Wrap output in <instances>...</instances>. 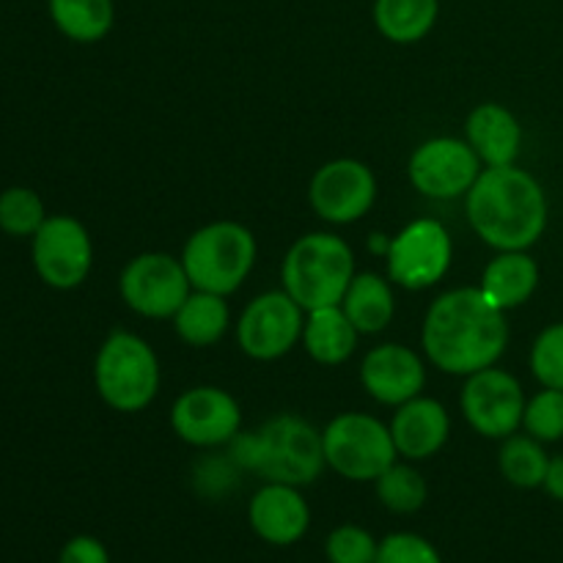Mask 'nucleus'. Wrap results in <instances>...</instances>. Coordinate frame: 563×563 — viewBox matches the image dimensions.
Here are the masks:
<instances>
[{
  "label": "nucleus",
  "mask_w": 563,
  "mask_h": 563,
  "mask_svg": "<svg viewBox=\"0 0 563 563\" xmlns=\"http://www.w3.org/2000/svg\"><path fill=\"white\" fill-rule=\"evenodd\" d=\"M429 363L451 377H471L498 366L509 346V322L478 286L443 291L429 306L421 328Z\"/></svg>",
  "instance_id": "nucleus-1"
},
{
  "label": "nucleus",
  "mask_w": 563,
  "mask_h": 563,
  "mask_svg": "<svg viewBox=\"0 0 563 563\" xmlns=\"http://www.w3.org/2000/svg\"><path fill=\"white\" fill-rule=\"evenodd\" d=\"M465 214L493 251H531L548 231L550 201L531 170L500 165L478 174L465 196Z\"/></svg>",
  "instance_id": "nucleus-2"
},
{
  "label": "nucleus",
  "mask_w": 563,
  "mask_h": 563,
  "mask_svg": "<svg viewBox=\"0 0 563 563\" xmlns=\"http://www.w3.org/2000/svg\"><path fill=\"white\" fill-rule=\"evenodd\" d=\"M225 449L240 471L300 489L311 487L328 467L322 432L295 412H280L253 432H240Z\"/></svg>",
  "instance_id": "nucleus-3"
},
{
  "label": "nucleus",
  "mask_w": 563,
  "mask_h": 563,
  "mask_svg": "<svg viewBox=\"0 0 563 563\" xmlns=\"http://www.w3.org/2000/svg\"><path fill=\"white\" fill-rule=\"evenodd\" d=\"M355 273V253L344 236L311 231L286 253L280 284L302 311H313V308L341 306Z\"/></svg>",
  "instance_id": "nucleus-4"
},
{
  "label": "nucleus",
  "mask_w": 563,
  "mask_h": 563,
  "mask_svg": "<svg viewBox=\"0 0 563 563\" xmlns=\"http://www.w3.org/2000/svg\"><path fill=\"white\" fill-rule=\"evenodd\" d=\"M256 256L258 242L247 225L236 220H214L187 236L179 258L192 289L229 297L245 284Z\"/></svg>",
  "instance_id": "nucleus-5"
},
{
  "label": "nucleus",
  "mask_w": 563,
  "mask_h": 563,
  "mask_svg": "<svg viewBox=\"0 0 563 563\" xmlns=\"http://www.w3.org/2000/svg\"><path fill=\"white\" fill-rule=\"evenodd\" d=\"M159 361L146 339L130 330H113L93 357V385L110 410L141 412L159 394Z\"/></svg>",
  "instance_id": "nucleus-6"
},
{
  "label": "nucleus",
  "mask_w": 563,
  "mask_h": 563,
  "mask_svg": "<svg viewBox=\"0 0 563 563\" xmlns=\"http://www.w3.org/2000/svg\"><path fill=\"white\" fill-rule=\"evenodd\" d=\"M322 449L330 471L355 484L377 482L379 473L399 460L390 427L368 412H339L330 418L322 429Z\"/></svg>",
  "instance_id": "nucleus-7"
},
{
  "label": "nucleus",
  "mask_w": 563,
  "mask_h": 563,
  "mask_svg": "<svg viewBox=\"0 0 563 563\" xmlns=\"http://www.w3.org/2000/svg\"><path fill=\"white\" fill-rule=\"evenodd\" d=\"M192 284L181 258L163 251L137 253L119 275V295L143 319H174L190 297Z\"/></svg>",
  "instance_id": "nucleus-8"
},
{
  "label": "nucleus",
  "mask_w": 563,
  "mask_h": 563,
  "mask_svg": "<svg viewBox=\"0 0 563 563\" xmlns=\"http://www.w3.org/2000/svg\"><path fill=\"white\" fill-rule=\"evenodd\" d=\"M451 258H454V240L449 229L434 218H418L390 240L385 264L394 286L423 291L445 278Z\"/></svg>",
  "instance_id": "nucleus-9"
},
{
  "label": "nucleus",
  "mask_w": 563,
  "mask_h": 563,
  "mask_svg": "<svg viewBox=\"0 0 563 563\" xmlns=\"http://www.w3.org/2000/svg\"><path fill=\"white\" fill-rule=\"evenodd\" d=\"M31 262L38 280L49 289H77L86 284L93 267L91 234L71 214H49L31 236Z\"/></svg>",
  "instance_id": "nucleus-10"
},
{
  "label": "nucleus",
  "mask_w": 563,
  "mask_h": 563,
  "mask_svg": "<svg viewBox=\"0 0 563 563\" xmlns=\"http://www.w3.org/2000/svg\"><path fill=\"white\" fill-rule=\"evenodd\" d=\"M526 401V390L515 374L489 366L465 377L460 410L476 434L487 440H506L522 429Z\"/></svg>",
  "instance_id": "nucleus-11"
},
{
  "label": "nucleus",
  "mask_w": 563,
  "mask_h": 563,
  "mask_svg": "<svg viewBox=\"0 0 563 563\" xmlns=\"http://www.w3.org/2000/svg\"><path fill=\"white\" fill-rule=\"evenodd\" d=\"M306 311L284 289L253 297L236 322V344L251 361L269 363L302 341Z\"/></svg>",
  "instance_id": "nucleus-12"
},
{
  "label": "nucleus",
  "mask_w": 563,
  "mask_h": 563,
  "mask_svg": "<svg viewBox=\"0 0 563 563\" xmlns=\"http://www.w3.org/2000/svg\"><path fill=\"white\" fill-rule=\"evenodd\" d=\"M484 170V163L473 152L465 137H429L416 152L410 154L407 163V176L410 185L421 196L432 201H454L465 198L467 190L476 185L478 174Z\"/></svg>",
  "instance_id": "nucleus-13"
},
{
  "label": "nucleus",
  "mask_w": 563,
  "mask_h": 563,
  "mask_svg": "<svg viewBox=\"0 0 563 563\" xmlns=\"http://www.w3.org/2000/svg\"><path fill=\"white\" fill-rule=\"evenodd\" d=\"M308 201H311L317 218L324 223H357L372 212L374 201H377V176L361 159H330L311 176Z\"/></svg>",
  "instance_id": "nucleus-14"
},
{
  "label": "nucleus",
  "mask_w": 563,
  "mask_h": 563,
  "mask_svg": "<svg viewBox=\"0 0 563 563\" xmlns=\"http://www.w3.org/2000/svg\"><path fill=\"white\" fill-rule=\"evenodd\" d=\"M170 427L192 449H220L242 432V407L218 385H196L174 401Z\"/></svg>",
  "instance_id": "nucleus-15"
},
{
  "label": "nucleus",
  "mask_w": 563,
  "mask_h": 563,
  "mask_svg": "<svg viewBox=\"0 0 563 563\" xmlns=\"http://www.w3.org/2000/svg\"><path fill=\"white\" fill-rule=\"evenodd\" d=\"M361 385L377 405L399 407L423 394L427 366L407 344H379L366 352L361 363Z\"/></svg>",
  "instance_id": "nucleus-16"
},
{
  "label": "nucleus",
  "mask_w": 563,
  "mask_h": 563,
  "mask_svg": "<svg viewBox=\"0 0 563 563\" xmlns=\"http://www.w3.org/2000/svg\"><path fill=\"white\" fill-rule=\"evenodd\" d=\"M247 522L262 542L273 548H291L311 528V506L300 487L264 482L247 504Z\"/></svg>",
  "instance_id": "nucleus-17"
},
{
  "label": "nucleus",
  "mask_w": 563,
  "mask_h": 563,
  "mask_svg": "<svg viewBox=\"0 0 563 563\" xmlns=\"http://www.w3.org/2000/svg\"><path fill=\"white\" fill-rule=\"evenodd\" d=\"M390 418V434L401 460L423 462L432 460L443 451L451 438V416L438 399L429 396H416L405 405L394 407Z\"/></svg>",
  "instance_id": "nucleus-18"
},
{
  "label": "nucleus",
  "mask_w": 563,
  "mask_h": 563,
  "mask_svg": "<svg viewBox=\"0 0 563 563\" xmlns=\"http://www.w3.org/2000/svg\"><path fill=\"white\" fill-rule=\"evenodd\" d=\"M465 141L478 154L484 168L515 165L522 148V124L506 104H476L465 119Z\"/></svg>",
  "instance_id": "nucleus-19"
},
{
  "label": "nucleus",
  "mask_w": 563,
  "mask_h": 563,
  "mask_svg": "<svg viewBox=\"0 0 563 563\" xmlns=\"http://www.w3.org/2000/svg\"><path fill=\"white\" fill-rule=\"evenodd\" d=\"M539 264L528 251H498L493 262L484 267L482 284L478 289L484 291L489 302L500 311H515L526 306L539 289Z\"/></svg>",
  "instance_id": "nucleus-20"
},
{
  "label": "nucleus",
  "mask_w": 563,
  "mask_h": 563,
  "mask_svg": "<svg viewBox=\"0 0 563 563\" xmlns=\"http://www.w3.org/2000/svg\"><path fill=\"white\" fill-rule=\"evenodd\" d=\"M355 324L341 306H324L306 311V328H302V346L319 366H341L357 350Z\"/></svg>",
  "instance_id": "nucleus-21"
},
{
  "label": "nucleus",
  "mask_w": 563,
  "mask_h": 563,
  "mask_svg": "<svg viewBox=\"0 0 563 563\" xmlns=\"http://www.w3.org/2000/svg\"><path fill=\"white\" fill-rule=\"evenodd\" d=\"M341 308L361 335L383 333L396 317L394 280L377 273H355Z\"/></svg>",
  "instance_id": "nucleus-22"
},
{
  "label": "nucleus",
  "mask_w": 563,
  "mask_h": 563,
  "mask_svg": "<svg viewBox=\"0 0 563 563\" xmlns=\"http://www.w3.org/2000/svg\"><path fill=\"white\" fill-rule=\"evenodd\" d=\"M231 324V308L223 295H212V291L192 289L190 297L181 302L179 311L174 313V330L185 344L212 346L229 333Z\"/></svg>",
  "instance_id": "nucleus-23"
},
{
  "label": "nucleus",
  "mask_w": 563,
  "mask_h": 563,
  "mask_svg": "<svg viewBox=\"0 0 563 563\" xmlns=\"http://www.w3.org/2000/svg\"><path fill=\"white\" fill-rule=\"evenodd\" d=\"M372 16L388 42L416 44L438 25L440 0H374Z\"/></svg>",
  "instance_id": "nucleus-24"
},
{
  "label": "nucleus",
  "mask_w": 563,
  "mask_h": 563,
  "mask_svg": "<svg viewBox=\"0 0 563 563\" xmlns=\"http://www.w3.org/2000/svg\"><path fill=\"white\" fill-rule=\"evenodd\" d=\"M47 11L60 36L77 44H97L113 31V0H47Z\"/></svg>",
  "instance_id": "nucleus-25"
},
{
  "label": "nucleus",
  "mask_w": 563,
  "mask_h": 563,
  "mask_svg": "<svg viewBox=\"0 0 563 563\" xmlns=\"http://www.w3.org/2000/svg\"><path fill=\"white\" fill-rule=\"evenodd\" d=\"M550 454L544 451V443H539L531 434H509L500 440L498 467L500 476L517 489H542L544 473H548Z\"/></svg>",
  "instance_id": "nucleus-26"
},
{
  "label": "nucleus",
  "mask_w": 563,
  "mask_h": 563,
  "mask_svg": "<svg viewBox=\"0 0 563 563\" xmlns=\"http://www.w3.org/2000/svg\"><path fill=\"white\" fill-rule=\"evenodd\" d=\"M374 493H377L379 504L390 511V515H416L427 506L429 487L427 478L421 476V471L410 465V462H399L388 467L385 473H379L377 482H374Z\"/></svg>",
  "instance_id": "nucleus-27"
},
{
  "label": "nucleus",
  "mask_w": 563,
  "mask_h": 563,
  "mask_svg": "<svg viewBox=\"0 0 563 563\" xmlns=\"http://www.w3.org/2000/svg\"><path fill=\"white\" fill-rule=\"evenodd\" d=\"M47 207H44L42 196L31 187H5L0 192V231L9 236H27L31 240L42 223L47 220Z\"/></svg>",
  "instance_id": "nucleus-28"
},
{
  "label": "nucleus",
  "mask_w": 563,
  "mask_h": 563,
  "mask_svg": "<svg viewBox=\"0 0 563 563\" xmlns=\"http://www.w3.org/2000/svg\"><path fill=\"white\" fill-rule=\"evenodd\" d=\"M522 429L544 445L563 440V390L542 388L539 394H533L526 401Z\"/></svg>",
  "instance_id": "nucleus-29"
},
{
  "label": "nucleus",
  "mask_w": 563,
  "mask_h": 563,
  "mask_svg": "<svg viewBox=\"0 0 563 563\" xmlns=\"http://www.w3.org/2000/svg\"><path fill=\"white\" fill-rule=\"evenodd\" d=\"M531 374L542 388L563 390V322H553L533 339Z\"/></svg>",
  "instance_id": "nucleus-30"
},
{
  "label": "nucleus",
  "mask_w": 563,
  "mask_h": 563,
  "mask_svg": "<svg viewBox=\"0 0 563 563\" xmlns=\"http://www.w3.org/2000/svg\"><path fill=\"white\" fill-rule=\"evenodd\" d=\"M379 542L372 531L355 522L333 528L324 539V555L330 563H374L377 561Z\"/></svg>",
  "instance_id": "nucleus-31"
},
{
  "label": "nucleus",
  "mask_w": 563,
  "mask_h": 563,
  "mask_svg": "<svg viewBox=\"0 0 563 563\" xmlns=\"http://www.w3.org/2000/svg\"><path fill=\"white\" fill-rule=\"evenodd\" d=\"M374 563H443V555L429 539L410 531H396L379 539Z\"/></svg>",
  "instance_id": "nucleus-32"
},
{
  "label": "nucleus",
  "mask_w": 563,
  "mask_h": 563,
  "mask_svg": "<svg viewBox=\"0 0 563 563\" xmlns=\"http://www.w3.org/2000/svg\"><path fill=\"white\" fill-rule=\"evenodd\" d=\"M58 563H110V553L104 542L88 533H77L60 548Z\"/></svg>",
  "instance_id": "nucleus-33"
},
{
  "label": "nucleus",
  "mask_w": 563,
  "mask_h": 563,
  "mask_svg": "<svg viewBox=\"0 0 563 563\" xmlns=\"http://www.w3.org/2000/svg\"><path fill=\"white\" fill-rule=\"evenodd\" d=\"M542 489L550 495V498L563 504V454L550 456V465H548V473H544Z\"/></svg>",
  "instance_id": "nucleus-34"
},
{
  "label": "nucleus",
  "mask_w": 563,
  "mask_h": 563,
  "mask_svg": "<svg viewBox=\"0 0 563 563\" xmlns=\"http://www.w3.org/2000/svg\"><path fill=\"white\" fill-rule=\"evenodd\" d=\"M390 240L394 236H385V234H374L372 240H368V251L372 253H379V256H388V247H390Z\"/></svg>",
  "instance_id": "nucleus-35"
}]
</instances>
